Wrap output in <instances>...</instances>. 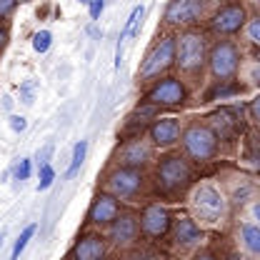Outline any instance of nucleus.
<instances>
[{
  "label": "nucleus",
  "mask_w": 260,
  "mask_h": 260,
  "mask_svg": "<svg viewBox=\"0 0 260 260\" xmlns=\"http://www.w3.org/2000/svg\"><path fill=\"white\" fill-rule=\"evenodd\" d=\"M195 180V170L188 158L180 153H168L155 165V190L162 198H178L183 195Z\"/></svg>",
  "instance_id": "1"
},
{
  "label": "nucleus",
  "mask_w": 260,
  "mask_h": 260,
  "mask_svg": "<svg viewBox=\"0 0 260 260\" xmlns=\"http://www.w3.org/2000/svg\"><path fill=\"white\" fill-rule=\"evenodd\" d=\"M208 63V40L205 32L188 28L175 38V65L185 75H198Z\"/></svg>",
  "instance_id": "2"
},
{
  "label": "nucleus",
  "mask_w": 260,
  "mask_h": 260,
  "mask_svg": "<svg viewBox=\"0 0 260 260\" xmlns=\"http://www.w3.org/2000/svg\"><path fill=\"white\" fill-rule=\"evenodd\" d=\"M190 210L195 215L193 220L215 225L228 215V198L210 183L195 185L193 195H190Z\"/></svg>",
  "instance_id": "3"
},
{
  "label": "nucleus",
  "mask_w": 260,
  "mask_h": 260,
  "mask_svg": "<svg viewBox=\"0 0 260 260\" xmlns=\"http://www.w3.org/2000/svg\"><path fill=\"white\" fill-rule=\"evenodd\" d=\"M180 143H183L185 155L193 162H198V165L215 160V155L220 150V143H218L215 133L208 128L205 123H190L188 128L180 133Z\"/></svg>",
  "instance_id": "4"
},
{
  "label": "nucleus",
  "mask_w": 260,
  "mask_h": 260,
  "mask_svg": "<svg viewBox=\"0 0 260 260\" xmlns=\"http://www.w3.org/2000/svg\"><path fill=\"white\" fill-rule=\"evenodd\" d=\"M143 185H145V175L143 170L138 168H123V165H115L105 180H103V188L105 193H110L118 200H135L138 195L143 193Z\"/></svg>",
  "instance_id": "5"
},
{
  "label": "nucleus",
  "mask_w": 260,
  "mask_h": 260,
  "mask_svg": "<svg viewBox=\"0 0 260 260\" xmlns=\"http://www.w3.org/2000/svg\"><path fill=\"white\" fill-rule=\"evenodd\" d=\"M175 65V35H162L160 40L148 50L145 60L140 63L138 70V78L145 83V80H153V78H160L165 70H170Z\"/></svg>",
  "instance_id": "6"
},
{
  "label": "nucleus",
  "mask_w": 260,
  "mask_h": 260,
  "mask_svg": "<svg viewBox=\"0 0 260 260\" xmlns=\"http://www.w3.org/2000/svg\"><path fill=\"white\" fill-rule=\"evenodd\" d=\"M205 125L215 133L218 143H235V140H240V135L245 130L243 110H238L233 105H223L205 118Z\"/></svg>",
  "instance_id": "7"
},
{
  "label": "nucleus",
  "mask_w": 260,
  "mask_h": 260,
  "mask_svg": "<svg viewBox=\"0 0 260 260\" xmlns=\"http://www.w3.org/2000/svg\"><path fill=\"white\" fill-rule=\"evenodd\" d=\"M208 68L215 80H233L240 68V48L233 40H218L208 50Z\"/></svg>",
  "instance_id": "8"
},
{
  "label": "nucleus",
  "mask_w": 260,
  "mask_h": 260,
  "mask_svg": "<svg viewBox=\"0 0 260 260\" xmlns=\"http://www.w3.org/2000/svg\"><path fill=\"white\" fill-rule=\"evenodd\" d=\"M188 100V90H185V83L180 78H160L155 80L140 103H148V105H155V108H180L183 103Z\"/></svg>",
  "instance_id": "9"
},
{
  "label": "nucleus",
  "mask_w": 260,
  "mask_h": 260,
  "mask_svg": "<svg viewBox=\"0 0 260 260\" xmlns=\"http://www.w3.org/2000/svg\"><path fill=\"white\" fill-rule=\"evenodd\" d=\"M170 225H173V215L168 210V205L162 203H145L140 215H138V228L145 238L150 240H160L170 233Z\"/></svg>",
  "instance_id": "10"
},
{
  "label": "nucleus",
  "mask_w": 260,
  "mask_h": 260,
  "mask_svg": "<svg viewBox=\"0 0 260 260\" xmlns=\"http://www.w3.org/2000/svg\"><path fill=\"white\" fill-rule=\"evenodd\" d=\"M208 0H170L162 13V23L168 28H188L195 25L205 13Z\"/></svg>",
  "instance_id": "11"
},
{
  "label": "nucleus",
  "mask_w": 260,
  "mask_h": 260,
  "mask_svg": "<svg viewBox=\"0 0 260 260\" xmlns=\"http://www.w3.org/2000/svg\"><path fill=\"white\" fill-rule=\"evenodd\" d=\"M245 23H248V10H245V5L243 3H225V5H220L215 13H213V18H210V30L215 32V35H235V32H240L245 28Z\"/></svg>",
  "instance_id": "12"
},
{
  "label": "nucleus",
  "mask_w": 260,
  "mask_h": 260,
  "mask_svg": "<svg viewBox=\"0 0 260 260\" xmlns=\"http://www.w3.org/2000/svg\"><path fill=\"white\" fill-rule=\"evenodd\" d=\"M153 143L150 140H143L140 135L138 138H130L125 140L123 145H120V150H118V165H123V168H138V170H143L148 162L153 160Z\"/></svg>",
  "instance_id": "13"
},
{
  "label": "nucleus",
  "mask_w": 260,
  "mask_h": 260,
  "mask_svg": "<svg viewBox=\"0 0 260 260\" xmlns=\"http://www.w3.org/2000/svg\"><path fill=\"white\" fill-rule=\"evenodd\" d=\"M120 215V200L113 198L110 193H98L88 208V223L90 225H98V228H105L110 225L115 218Z\"/></svg>",
  "instance_id": "14"
},
{
  "label": "nucleus",
  "mask_w": 260,
  "mask_h": 260,
  "mask_svg": "<svg viewBox=\"0 0 260 260\" xmlns=\"http://www.w3.org/2000/svg\"><path fill=\"white\" fill-rule=\"evenodd\" d=\"M170 238H173V245H175V248L188 250V248H195V245L203 240V228L198 225V220H193L190 215L173 218Z\"/></svg>",
  "instance_id": "15"
},
{
  "label": "nucleus",
  "mask_w": 260,
  "mask_h": 260,
  "mask_svg": "<svg viewBox=\"0 0 260 260\" xmlns=\"http://www.w3.org/2000/svg\"><path fill=\"white\" fill-rule=\"evenodd\" d=\"M108 238L118 245V248H128L135 245V240L140 238V228H138V215L133 213H120L110 225H108Z\"/></svg>",
  "instance_id": "16"
},
{
  "label": "nucleus",
  "mask_w": 260,
  "mask_h": 260,
  "mask_svg": "<svg viewBox=\"0 0 260 260\" xmlns=\"http://www.w3.org/2000/svg\"><path fill=\"white\" fill-rule=\"evenodd\" d=\"M105 250H108V243L100 233H85L70 248L68 260H105Z\"/></svg>",
  "instance_id": "17"
},
{
  "label": "nucleus",
  "mask_w": 260,
  "mask_h": 260,
  "mask_svg": "<svg viewBox=\"0 0 260 260\" xmlns=\"http://www.w3.org/2000/svg\"><path fill=\"white\" fill-rule=\"evenodd\" d=\"M180 133H183L180 120H175V118H160L148 128L150 143L155 148H173L175 143H180Z\"/></svg>",
  "instance_id": "18"
},
{
  "label": "nucleus",
  "mask_w": 260,
  "mask_h": 260,
  "mask_svg": "<svg viewBox=\"0 0 260 260\" xmlns=\"http://www.w3.org/2000/svg\"><path fill=\"white\" fill-rule=\"evenodd\" d=\"M240 240H243V245H245L248 253H253V255L260 258V225L245 223V225L240 228Z\"/></svg>",
  "instance_id": "19"
},
{
  "label": "nucleus",
  "mask_w": 260,
  "mask_h": 260,
  "mask_svg": "<svg viewBox=\"0 0 260 260\" xmlns=\"http://www.w3.org/2000/svg\"><path fill=\"white\" fill-rule=\"evenodd\" d=\"M238 93H243V85L240 83H235V80H220V85H215L208 95H205V100H225V98L230 95H238Z\"/></svg>",
  "instance_id": "20"
},
{
  "label": "nucleus",
  "mask_w": 260,
  "mask_h": 260,
  "mask_svg": "<svg viewBox=\"0 0 260 260\" xmlns=\"http://www.w3.org/2000/svg\"><path fill=\"white\" fill-rule=\"evenodd\" d=\"M143 15H145V8H143V5H135L133 13L128 15V20H125L120 43H125V38H135V35H138V28H140V23H143Z\"/></svg>",
  "instance_id": "21"
},
{
  "label": "nucleus",
  "mask_w": 260,
  "mask_h": 260,
  "mask_svg": "<svg viewBox=\"0 0 260 260\" xmlns=\"http://www.w3.org/2000/svg\"><path fill=\"white\" fill-rule=\"evenodd\" d=\"M85 153H88V143H85V140L75 143V148H73V160H70V168H68L65 178H73V175L80 170V165H83V160H85Z\"/></svg>",
  "instance_id": "22"
},
{
  "label": "nucleus",
  "mask_w": 260,
  "mask_h": 260,
  "mask_svg": "<svg viewBox=\"0 0 260 260\" xmlns=\"http://www.w3.org/2000/svg\"><path fill=\"white\" fill-rule=\"evenodd\" d=\"M35 230H38V225H28L23 233H20V235H18V240H15V245H13V253H10V260L20 258V253L25 250V245H28V240L35 235Z\"/></svg>",
  "instance_id": "23"
},
{
  "label": "nucleus",
  "mask_w": 260,
  "mask_h": 260,
  "mask_svg": "<svg viewBox=\"0 0 260 260\" xmlns=\"http://www.w3.org/2000/svg\"><path fill=\"white\" fill-rule=\"evenodd\" d=\"M50 45H53V32L50 30H38L32 35V48H35V53H48L50 50Z\"/></svg>",
  "instance_id": "24"
},
{
  "label": "nucleus",
  "mask_w": 260,
  "mask_h": 260,
  "mask_svg": "<svg viewBox=\"0 0 260 260\" xmlns=\"http://www.w3.org/2000/svg\"><path fill=\"white\" fill-rule=\"evenodd\" d=\"M250 195H253V185H250V180H240V185L233 190L230 200H233L235 205H243V203H245Z\"/></svg>",
  "instance_id": "25"
},
{
  "label": "nucleus",
  "mask_w": 260,
  "mask_h": 260,
  "mask_svg": "<svg viewBox=\"0 0 260 260\" xmlns=\"http://www.w3.org/2000/svg\"><path fill=\"white\" fill-rule=\"evenodd\" d=\"M53 180H55V170H53L48 162H43V165H40V183H38V190H48V188L53 185Z\"/></svg>",
  "instance_id": "26"
},
{
  "label": "nucleus",
  "mask_w": 260,
  "mask_h": 260,
  "mask_svg": "<svg viewBox=\"0 0 260 260\" xmlns=\"http://www.w3.org/2000/svg\"><path fill=\"white\" fill-rule=\"evenodd\" d=\"M245 155L250 160H255L260 155V133H250L248 140H245Z\"/></svg>",
  "instance_id": "27"
},
{
  "label": "nucleus",
  "mask_w": 260,
  "mask_h": 260,
  "mask_svg": "<svg viewBox=\"0 0 260 260\" xmlns=\"http://www.w3.org/2000/svg\"><path fill=\"white\" fill-rule=\"evenodd\" d=\"M28 178H30V160H28V158H23V160L15 165V180H20V183H23V180H28Z\"/></svg>",
  "instance_id": "28"
},
{
  "label": "nucleus",
  "mask_w": 260,
  "mask_h": 260,
  "mask_svg": "<svg viewBox=\"0 0 260 260\" xmlns=\"http://www.w3.org/2000/svg\"><path fill=\"white\" fill-rule=\"evenodd\" d=\"M248 38H250L255 45H260V15L248 23Z\"/></svg>",
  "instance_id": "29"
},
{
  "label": "nucleus",
  "mask_w": 260,
  "mask_h": 260,
  "mask_svg": "<svg viewBox=\"0 0 260 260\" xmlns=\"http://www.w3.org/2000/svg\"><path fill=\"white\" fill-rule=\"evenodd\" d=\"M15 8H18V0H0V20L8 18Z\"/></svg>",
  "instance_id": "30"
},
{
  "label": "nucleus",
  "mask_w": 260,
  "mask_h": 260,
  "mask_svg": "<svg viewBox=\"0 0 260 260\" xmlns=\"http://www.w3.org/2000/svg\"><path fill=\"white\" fill-rule=\"evenodd\" d=\"M10 128L15 130V133H23V130L28 128V120H25L23 115H13V118H10Z\"/></svg>",
  "instance_id": "31"
},
{
  "label": "nucleus",
  "mask_w": 260,
  "mask_h": 260,
  "mask_svg": "<svg viewBox=\"0 0 260 260\" xmlns=\"http://www.w3.org/2000/svg\"><path fill=\"white\" fill-rule=\"evenodd\" d=\"M88 8H90V18L98 20V18H100V13H103V8H105V0H90V5H88Z\"/></svg>",
  "instance_id": "32"
},
{
  "label": "nucleus",
  "mask_w": 260,
  "mask_h": 260,
  "mask_svg": "<svg viewBox=\"0 0 260 260\" xmlns=\"http://www.w3.org/2000/svg\"><path fill=\"white\" fill-rule=\"evenodd\" d=\"M250 115H253V120L260 125V93L250 100Z\"/></svg>",
  "instance_id": "33"
},
{
  "label": "nucleus",
  "mask_w": 260,
  "mask_h": 260,
  "mask_svg": "<svg viewBox=\"0 0 260 260\" xmlns=\"http://www.w3.org/2000/svg\"><path fill=\"white\" fill-rule=\"evenodd\" d=\"M125 260H162V255H158V253H133Z\"/></svg>",
  "instance_id": "34"
},
{
  "label": "nucleus",
  "mask_w": 260,
  "mask_h": 260,
  "mask_svg": "<svg viewBox=\"0 0 260 260\" xmlns=\"http://www.w3.org/2000/svg\"><path fill=\"white\" fill-rule=\"evenodd\" d=\"M8 40H10V35H8V28H0V55H3V50L8 48Z\"/></svg>",
  "instance_id": "35"
},
{
  "label": "nucleus",
  "mask_w": 260,
  "mask_h": 260,
  "mask_svg": "<svg viewBox=\"0 0 260 260\" xmlns=\"http://www.w3.org/2000/svg\"><path fill=\"white\" fill-rule=\"evenodd\" d=\"M193 260H218V258H215V255H213L210 250H200V253H198Z\"/></svg>",
  "instance_id": "36"
},
{
  "label": "nucleus",
  "mask_w": 260,
  "mask_h": 260,
  "mask_svg": "<svg viewBox=\"0 0 260 260\" xmlns=\"http://www.w3.org/2000/svg\"><path fill=\"white\" fill-rule=\"evenodd\" d=\"M23 90H25V100H23V103H32V83H28Z\"/></svg>",
  "instance_id": "37"
},
{
  "label": "nucleus",
  "mask_w": 260,
  "mask_h": 260,
  "mask_svg": "<svg viewBox=\"0 0 260 260\" xmlns=\"http://www.w3.org/2000/svg\"><path fill=\"white\" fill-rule=\"evenodd\" d=\"M250 78H253V80H255V85H260V68H255V70H253V73H250Z\"/></svg>",
  "instance_id": "38"
},
{
  "label": "nucleus",
  "mask_w": 260,
  "mask_h": 260,
  "mask_svg": "<svg viewBox=\"0 0 260 260\" xmlns=\"http://www.w3.org/2000/svg\"><path fill=\"white\" fill-rule=\"evenodd\" d=\"M253 213H255V218H258V220H260V203H258V205H255V208H253ZM258 225H260V223H258Z\"/></svg>",
  "instance_id": "39"
},
{
  "label": "nucleus",
  "mask_w": 260,
  "mask_h": 260,
  "mask_svg": "<svg viewBox=\"0 0 260 260\" xmlns=\"http://www.w3.org/2000/svg\"><path fill=\"white\" fill-rule=\"evenodd\" d=\"M78 3H83V5H90V0H78Z\"/></svg>",
  "instance_id": "40"
},
{
  "label": "nucleus",
  "mask_w": 260,
  "mask_h": 260,
  "mask_svg": "<svg viewBox=\"0 0 260 260\" xmlns=\"http://www.w3.org/2000/svg\"><path fill=\"white\" fill-rule=\"evenodd\" d=\"M255 60H258V63H260V50H258V53H255Z\"/></svg>",
  "instance_id": "41"
},
{
  "label": "nucleus",
  "mask_w": 260,
  "mask_h": 260,
  "mask_svg": "<svg viewBox=\"0 0 260 260\" xmlns=\"http://www.w3.org/2000/svg\"><path fill=\"white\" fill-rule=\"evenodd\" d=\"M0 245H3V233H0Z\"/></svg>",
  "instance_id": "42"
}]
</instances>
